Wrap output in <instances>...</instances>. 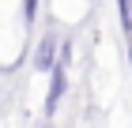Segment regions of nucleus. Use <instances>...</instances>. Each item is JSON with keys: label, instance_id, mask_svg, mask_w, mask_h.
<instances>
[{"label": "nucleus", "instance_id": "f257e3e1", "mask_svg": "<svg viewBox=\"0 0 132 128\" xmlns=\"http://www.w3.org/2000/svg\"><path fill=\"white\" fill-rule=\"evenodd\" d=\"M57 57H61V38L49 30V34H42V41H38V49H34V60H30V64L49 75V72L57 68Z\"/></svg>", "mask_w": 132, "mask_h": 128}, {"label": "nucleus", "instance_id": "f03ea898", "mask_svg": "<svg viewBox=\"0 0 132 128\" xmlns=\"http://www.w3.org/2000/svg\"><path fill=\"white\" fill-rule=\"evenodd\" d=\"M64 90H68V68L64 64H57V68L49 72V90H45V117H53L57 113V106H61Z\"/></svg>", "mask_w": 132, "mask_h": 128}, {"label": "nucleus", "instance_id": "7ed1b4c3", "mask_svg": "<svg viewBox=\"0 0 132 128\" xmlns=\"http://www.w3.org/2000/svg\"><path fill=\"white\" fill-rule=\"evenodd\" d=\"M117 11H121V30L132 34V0H117Z\"/></svg>", "mask_w": 132, "mask_h": 128}, {"label": "nucleus", "instance_id": "20e7f679", "mask_svg": "<svg viewBox=\"0 0 132 128\" xmlns=\"http://www.w3.org/2000/svg\"><path fill=\"white\" fill-rule=\"evenodd\" d=\"M34 19H38V0H23V23L34 27Z\"/></svg>", "mask_w": 132, "mask_h": 128}]
</instances>
